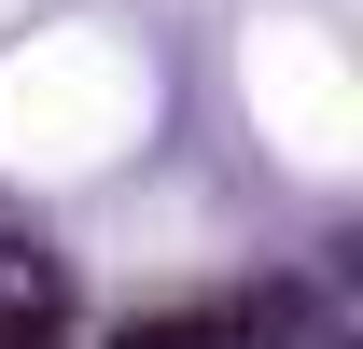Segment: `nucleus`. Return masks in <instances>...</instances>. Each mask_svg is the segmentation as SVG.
Segmentation results:
<instances>
[{
	"instance_id": "obj_1",
	"label": "nucleus",
	"mask_w": 363,
	"mask_h": 349,
	"mask_svg": "<svg viewBox=\"0 0 363 349\" xmlns=\"http://www.w3.org/2000/svg\"><path fill=\"white\" fill-rule=\"evenodd\" d=\"M112 349H252V321H238V307H154V321H126Z\"/></svg>"
},
{
	"instance_id": "obj_2",
	"label": "nucleus",
	"mask_w": 363,
	"mask_h": 349,
	"mask_svg": "<svg viewBox=\"0 0 363 349\" xmlns=\"http://www.w3.org/2000/svg\"><path fill=\"white\" fill-rule=\"evenodd\" d=\"M56 307V252L43 238H0V321H43Z\"/></svg>"
}]
</instances>
